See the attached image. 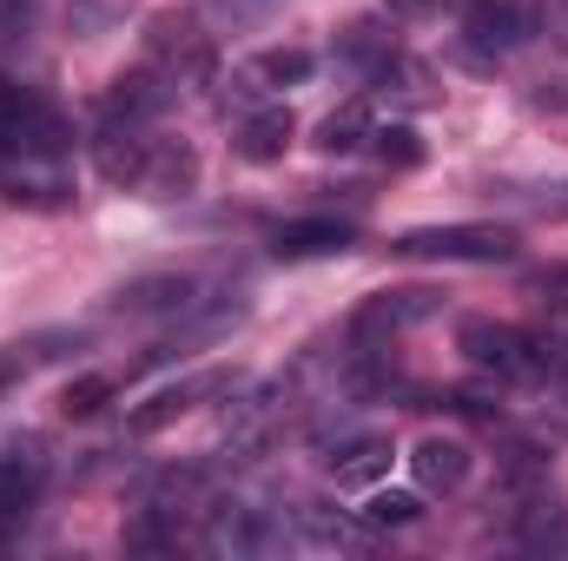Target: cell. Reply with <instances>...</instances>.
Returning a JSON list of instances; mask_svg holds the SVG:
<instances>
[{
    "label": "cell",
    "mask_w": 568,
    "mask_h": 561,
    "mask_svg": "<svg viewBox=\"0 0 568 561\" xmlns=\"http://www.w3.org/2000/svg\"><path fill=\"white\" fill-rule=\"evenodd\" d=\"M523 40H529V13H523V0H469V7H463V53H469L476 67L516 53Z\"/></svg>",
    "instance_id": "cell-5"
},
{
    "label": "cell",
    "mask_w": 568,
    "mask_h": 561,
    "mask_svg": "<svg viewBox=\"0 0 568 561\" xmlns=\"http://www.w3.org/2000/svg\"><path fill=\"white\" fill-rule=\"evenodd\" d=\"M311 67H317V60H311L304 47H272V53L252 60V80H265V86H304Z\"/></svg>",
    "instance_id": "cell-16"
},
{
    "label": "cell",
    "mask_w": 568,
    "mask_h": 561,
    "mask_svg": "<svg viewBox=\"0 0 568 561\" xmlns=\"http://www.w3.org/2000/svg\"><path fill=\"white\" fill-rule=\"evenodd\" d=\"M93 165L106 185L140 192V198H179L199 185V152L185 140H165L159 126H100Z\"/></svg>",
    "instance_id": "cell-2"
},
{
    "label": "cell",
    "mask_w": 568,
    "mask_h": 561,
    "mask_svg": "<svg viewBox=\"0 0 568 561\" xmlns=\"http://www.w3.org/2000/svg\"><path fill=\"white\" fill-rule=\"evenodd\" d=\"M390 252L397 258H449V265H503V258H516V232H503V225H429V232H404Z\"/></svg>",
    "instance_id": "cell-4"
},
{
    "label": "cell",
    "mask_w": 568,
    "mask_h": 561,
    "mask_svg": "<svg viewBox=\"0 0 568 561\" xmlns=\"http://www.w3.org/2000/svg\"><path fill=\"white\" fill-rule=\"evenodd\" d=\"M40 496V456H0V529L20 522Z\"/></svg>",
    "instance_id": "cell-12"
},
{
    "label": "cell",
    "mask_w": 568,
    "mask_h": 561,
    "mask_svg": "<svg viewBox=\"0 0 568 561\" xmlns=\"http://www.w3.org/2000/svg\"><path fill=\"white\" fill-rule=\"evenodd\" d=\"M73 120L20 80H0V198L13 205H67Z\"/></svg>",
    "instance_id": "cell-1"
},
{
    "label": "cell",
    "mask_w": 568,
    "mask_h": 561,
    "mask_svg": "<svg viewBox=\"0 0 568 561\" xmlns=\"http://www.w3.org/2000/svg\"><path fill=\"white\" fill-rule=\"evenodd\" d=\"M542 20H549V27L568 40V0H542Z\"/></svg>",
    "instance_id": "cell-19"
},
{
    "label": "cell",
    "mask_w": 568,
    "mask_h": 561,
    "mask_svg": "<svg viewBox=\"0 0 568 561\" xmlns=\"http://www.w3.org/2000/svg\"><path fill=\"white\" fill-rule=\"evenodd\" d=\"M371 133H377L371 106H364V100H351V106H337V113L317 126V152H331V159H337V152H357V145L371 140Z\"/></svg>",
    "instance_id": "cell-13"
},
{
    "label": "cell",
    "mask_w": 568,
    "mask_h": 561,
    "mask_svg": "<svg viewBox=\"0 0 568 561\" xmlns=\"http://www.w3.org/2000/svg\"><path fill=\"white\" fill-rule=\"evenodd\" d=\"M456 350H463L476 370L503 377V384H523V377H542V370H549V337L516 330V324H489V317H469V324L456 330Z\"/></svg>",
    "instance_id": "cell-3"
},
{
    "label": "cell",
    "mask_w": 568,
    "mask_h": 561,
    "mask_svg": "<svg viewBox=\"0 0 568 561\" xmlns=\"http://www.w3.org/2000/svg\"><path fill=\"white\" fill-rule=\"evenodd\" d=\"M429 310H436V290H377V297L357 310V337H377V330L424 324Z\"/></svg>",
    "instance_id": "cell-10"
},
{
    "label": "cell",
    "mask_w": 568,
    "mask_h": 561,
    "mask_svg": "<svg viewBox=\"0 0 568 561\" xmlns=\"http://www.w3.org/2000/svg\"><path fill=\"white\" fill-rule=\"evenodd\" d=\"M351 245H357V232L337 225V218H297V225H278V238H272V252H278L284 265H304V258H344Z\"/></svg>",
    "instance_id": "cell-7"
},
{
    "label": "cell",
    "mask_w": 568,
    "mask_h": 561,
    "mask_svg": "<svg viewBox=\"0 0 568 561\" xmlns=\"http://www.w3.org/2000/svg\"><path fill=\"white\" fill-rule=\"evenodd\" d=\"M424 516V496L417 489H371L364 496V522L371 529H410Z\"/></svg>",
    "instance_id": "cell-15"
},
{
    "label": "cell",
    "mask_w": 568,
    "mask_h": 561,
    "mask_svg": "<svg viewBox=\"0 0 568 561\" xmlns=\"http://www.w3.org/2000/svg\"><path fill=\"white\" fill-rule=\"evenodd\" d=\"M390 442L384 436H351V442H337L331 449V482L337 489H377L384 476H390Z\"/></svg>",
    "instance_id": "cell-9"
},
{
    "label": "cell",
    "mask_w": 568,
    "mask_h": 561,
    "mask_svg": "<svg viewBox=\"0 0 568 561\" xmlns=\"http://www.w3.org/2000/svg\"><path fill=\"white\" fill-rule=\"evenodd\" d=\"M410 476H417V489H429V496H456L469 482V442L463 436H424L410 449Z\"/></svg>",
    "instance_id": "cell-6"
},
{
    "label": "cell",
    "mask_w": 568,
    "mask_h": 561,
    "mask_svg": "<svg viewBox=\"0 0 568 561\" xmlns=\"http://www.w3.org/2000/svg\"><path fill=\"white\" fill-rule=\"evenodd\" d=\"M192 297V278H152V284H133L120 290V310H172Z\"/></svg>",
    "instance_id": "cell-17"
},
{
    "label": "cell",
    "mask_w": 568,
    "mask_h": 561,
    "mask_svg": "<svg viewBox=\"0 0 568 561\" xmlns=\"http://www.w3.org/2000/svg\"><path fill=\"white\" fill-rule=\"evenodd\" d=\"M212 390H219V377H185V384H165V390H152L140 410H133V436H152V429L179 422L185 410H199V397H212Z\"/></svg>",
    "instance_id": "cell-11"
},
{
    "label": "cell",
    "mask_w": 568,
    "mask_h": 561,
    "mask_svg": "<svg viewBox=\"0 0 568 561\" xmlns=\"http://www.w3.org/2000/svg\"><path fill=\"white\" fill-rule=\"evenodd\" d=\"M291 133H297L291 106H258V113H245V120H239V133H232V152H239L245 165H272V159H284Z\"/></svg>",
    "instance_id": "cell-8"
},
{
    "label": "cell",
    "mask_w": 568,
    "mask_h": 561,
    "mask_svg": "<svg viewBox=\"0 0 568 561\" xmlns=\"http://www.w3.org/2000/svg\"><path fill=\"white\" fill-rule=\"evenodd\" d=\"M371 140H377V159L384 165H424V140L410 126H377Z\"/></svg>",
    "instance_id": "cell-18"
},
{
    "label": "cell",
    "mask_w": 568,
    "mask_h": 561,
    "mask_svg": "<svg viewBox=\"0 0 568 561\" xmlns=\"http://www.w3.org/2000/svg\"><path fill=\"white\" fill-rule=\"evenodd\" d=\"M113 397H120V377H113V370L73 377V384L60 390V417H73V422H80V417H100V410H106Z\"/></svg>",
    "instance_id": "cell-14"
}]
</instances>
